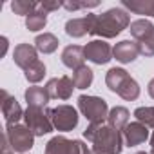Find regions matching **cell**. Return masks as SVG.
I'll return each mask as SVG.
<instances>
[{"instance_id":"cell-1","label":"cell","mask_w":154,"mask_h":154,"mask_svg":"<svg viewBox=\"0 0 154 154\" xmlns=\"http://www.w3.org/2000/svg\"><path fill=\"white\" fill-rule=\"evenodd\" d=\"M84 138L93 143V154H120L125 145L122 131H116L107 123H89L84 131Z\"/></svg>"},{"instance_id":"cell-2","label":"cell","mask_w":154,"mask_h":154,"mask_svg":"<svg viewBox=\"0 0 154 154\" xmlns=\"http://www.w3.org/2000/svg\"><path fill=\"white\" fill-rule=\"evenodd\" d=\"M89 18H91V33L89 35L100 36V40L114 38L131 26L129 11H125L123 8H111V9L103 11L102 15L89 13Z\"/></svg>"},{"instance_id":"cell-3","label":"cell","mask_w":154,"mask_h":154,"mask_svg":"<svg viewBox=\"0 0 154 154\" xmlns=\"http://www.w3.org/2000/svg\"><path fill=\"white\" fill-rule=\"evenodd\" d=\"M78 111L82 112V116H85V120L89 123H103V122H107L111 109L103 98L82 94V96H78Z\"/></svg>"},{"instance_id":"cell-4","label":"cell","mask_w":154,"mask_h":154,"mask_svg":"<svg viewBox=\"0 0 154 154\" xmlns=\"http://www.w3.org/2000/svg\"><path fill=\"white\" fill-rule=\"evenodd\" d=\"M6 136L13 147L15 152L18 154H26L33 149L35 145V134L29 131V127L24 123H13V125H6Z\"/></svg>"},{"instance_id":"cell-5","label":"cell","mask_w":154,"mask_h":154,"mask_svg":"<svg viewBox=\"0 0 154 154\" xmlns=\"http://www.w3.org/2000/svg\"><path fill=\"white\" fill-rule=\"evenodd\" d=\"M24 123L29 127V131L35 136L49 134L54 129V125L51 122V116H49V107H45V109L27 107L26 112H24Z\"/></svg>"},{"instance_id":"cell-6","label":"cell","mask_w":154,"mask_h":154,"mask_svg":"<svg viewBox=\"0 0 154 154\" xmlns=\"http://www.w3.org/2000/svg\"><path fill=\"white\" fill-rule=\"evenodd\" d=\"M49 116H51V122H53L54 129L60 131V132H69V131L76 129L78 127V120H80L78 111L72 105H67V103L49 109Z\"/></svg>"},{"instance_id":"cell-7","label":"cell","mask_w":154,"mask_h":154,"mask_svg":"<svg viewBox=\"0 0 154 154\" xmlns=\"http://www.w3.org/2000/svg\"><path fill=\"white\" fill-rule=\"evenodd\" d=\"M84 51H85V60L96 65H103L112 60V47L105 40H91L84 47Z\"/></svg>"},{"instance_id":"cell-8","label":"cell","mask_w":154,"mask_h":154,"mask_svg":"<svg viewBox=\"0 0 154 154\" xmlns=\"http://www.w3.org/2000/svg\"><path fill=\"white\" fill-rule=\"evenodd\" d=\"M45 89L49 93L51 98L54 100H69L72 96V91L76 89L74 82H72V76H58V78H51L45 84Z\"/></svg>"},{"instance_id":"cell-9","label":"cell","mask_w":154,"mask_h":154,"mask_svg":"<svg viewBox=\"0 0 154 154\" xmlns=\"http://www.w3.org/2000/svg\"><path fill=\"white\" fill-rule=\"evenodd\" d=\"M123 143L127 147H138L141 143H145L149 138H150V132H149V127H145L143 123L140 122H131L123 131Z\"/></svg>"},{"instance_id":"cell-10","label":"cell","mask_w":154,"mask_h":154,"mask_svg":"<svg viewBox=\"0 0 154 154\" xmlns=\"http://www.w3.org/2000/svg\"><path fill=\"white\" fill-rule=\"evenodd\" d=\"M24 112L26 111H22L17 98L11 96L8 91H2V114L6 118V125L20 123V120H24Z\"/></svg>"},{"instance_id":"cell-11","label":"cell","mask_w":154,"mask_h":154,"mask_svg":"<svg viewBox=\"0 0 154 154\" xmlns=\"http://www.w3.org/2000/svg\"><path fill=\"white\" fill-rule=\"evenodd\" d=\"M140 56V44L136 40H122L112 47V58L120 63H132Z\"/></svg>"},{"instance_id":"cell-12","label":"cell","mask_w":154,"mask_h":154,"mask_svg":"<svg viewBox=\"0 0 154 154\" xmlns=\"http://www.w3.org/2000/svg\"><path fill=\"white\" fill-rule=\"evenodd\" d=\"M13 60H15V63L20 69L26 71L29 65H33L40 58H38V51H36L35 45H31V44H18L15 47V51H13Z\"/></svg>"},{"instance_id":"cell-13","label":"cell","mask_w":154,"mask_h":154,"mask_svg":"<svg viewBox=\"0 0 154 154\" xmlns=\"http://www.w3.org/2000/svg\"><path fill=\"white\" fill-rule=\"evenodd\" d=\"M60 60L65 67L76 71V69H80L84 67V62H85V51L84 47L80 45H65L62 54H60Z\"/></svg>"},{"instance_id":"cell-14","label":"cell","mask_w":154,"mask_h":154,"mask_svg":"<svg viewBox=\"0 0 154 154\" xmlns=\"http://www.w3.org/2000/svg\"><path fill=\"white\" fill-rule=\"evenodd\" d=\"M24 98L27 102V107H38V109H45L51 96L47 93L45 87H40V85H31L26 89L24 93Z\"/></svg>"},{"instance_id":"cell-15","label":"cell","mask_w":154,"mask_h":154,"mask_svg":"<svg viewBox=\"0 0 154 154\" xmlns=\"http://www.w3.org/2000/svg\"><path fill=\"white\" fill-rule=\"evenodd\" d=\"M44 154H74V140H69L62 134L53 136L47 141Z\"/></svg>"},{"instance_id":"cell-16","label":"cell","mask_w":154,"mask_h":154,"mask_svg":"<svg viewBox=\"0 0 154 154\" xmlns=\"http://www.w3.org/2000/svg\"><path fill=\"white\" fill-rule=\"evenodd\" d=\"M65 33L71 38H82L85 35L91 33V18L89 15L82 17V18H71L65 22Z\"/></svg>"},{"instance_id":"cell-17","label":"cell","mask_w":154,"mask_h":154,"mask_svg":"<svg viewBox=\"0 0 154 154\" xmlns=\"http://www.w3.org/2000/svg\"><path fill=\"white\" fill-rule=\"evenodd\" d=\"M122 8L134 15H145L154 18V0H122Z\"/></svg>"},{"instance_id":"cell-18","label":"cell","mask_w":154,"mask_h":154,"mask_svg":"<svg viewBox=\"0 0 154 154\" xmlns=\"http://www.w3.org/2000/svg\"><path fill=\"white\" fill-rule=\"evenodd\" d=\"M129 31H131V36L136 42H143L154 33V24L150 20H147V18H138V20L131 22Z\"/></svg>"},{"instance_id":"cell-19","label":"cell","mask_w":154,"mask_h":154,"mask_svg":"<svg viewBox=\"0 0 154 154\" xmlns=\"http://www.w3.org/2000/svg\"><path fill=\"white\" fill-rule=\"evenodd\" d=\"M129 109L122 107V105H116L109 111V116H107V125L116 129V131H123L127 125H129Z\"/></svg>"},{"instance_id":"cell-20","label":"cell","mask_w":154,"mask_h":154,"mask_svg":"<svg viewBox=\"0 0 154 154\" xmlns=\"http://www.w3.org/2000/svg\"><path fill=\"white\" fill-rule=\"evenodd\" d=\"M129 76H131V74H129L123 67H112V69H109L107 74H105V85H107V89H109L111 93H118L120 85L129 78Z\"/></svg>"},{"instance_id":"cell-21","label":"cell","mask_w":154,"mask_h":154,"mask_svg":"<svg viewBox=\"0 0 154 154\" xmlns=\"http://www.w3.org/2000/svg\"><path fill=\"white\" fill-rule=\"evenodd\" d=\"M58 45H60V40H58L56 35H53V33H44V35H38V36L35 38V47H36V51L42 53V54H51V53H54V51L58 49Z\"/></svg>"},{"instance_id":"cell-22","label":"cell","mask_w":154,"mask_h":154,"mask_svg":"<svg viewBox=\"0 0 154 154\" xmlns=\"http://www.w3.org/2000/svg\"><path fill=\"white\" fill-rule=\"evenodd\" d=\"M140 93H141V89H140V85H138V82L132 78V76H129V78L120 85V89H118V96L120 98H123V100H127V102H134V100H138L140 98Z\"/></svg>"},{"instance_id":"cell-23","label":"cell","mask_w":154,"mask_h":154,"mask_svg":"<svg viewBox=\"0 0 154 154\" xmlns=\"http://www.w3.org/2000/svg\"><path fill=\"white\" fill-rule=\"evenodd\" d=\"M93 80H94V72L87 65L72 71V82H74L76 89H87V87H91Z\"/></svg>"},{"instance_id":"cell-24","label":"cell","mask_w":154,"mask_h":154,"mask_svg":"<svg viewBox=\"0 0 154 154\" xmlns=\"http://www.w3.org/2000/svg\"><path fill=\"white\" fill-rule=\"evenodd\" d=\"M40 6V4H38ZM47 24V13L42 11L40 8L36 11H33L29 17H26V27L31 31V33H36V31H42Z\"/></svg>"},{"instance_id":"cell-25","label":"cell","mask_w":154,"mask_h":154,"mask_svg":"<svg viewBox=\"0 0 154 154\" xmlns=\"http://www.w3.org/2000/svg\"><path fill=\"white\" fill-rule=\"evenodd\" d=\"M24 76H26V80L29 84H38L44 80V76H45V63L42 60H36L33 65H29L26 71H24Z\"/></svg>"},{"instance_id":"cell-26","label":"cell","mask_w":154,"mask_h":154,"mask_svg":"<svg viewBox=\"0 0 154 154\" xmlns=\"http://www.w3.org/2000/svg\"><path fill=\"white\" fill-rule=\"evenodd\" d=\"M38 4L40 2H35V0H13V2H11V9H13L15 15L29 17L33 11L38 9Z\"/></svg>"},{"instance_id":"cell-27","label":"cell","mask_w":154,"mask_h":154,"mask_svg":"<svg viewBox=\"0 0 154 154\" xmlns=\"http://www.w3.org/2000/svg\"><path fill=\"white\" fill-rule=\"evenodd\" d=\"M134 118H136V122L143 123L145 127L154 129V107H138L134 111Z\"/></svg>"},{"instance_id":"cell-28","label":"cell","mask_w":154,"mask_h":154,"mask_svg":"<svg viewBox=\"0 0 154 154\" xmlns=\"http://www.w3.org/2000/svg\"><path fill=\"white\" fill-rule=\"evenodd\" d=\"M100 6L98 0H91V2H62V8L67 11H78V9H89V8H96Z\"/></svg>"},{"instance_id":"cell-29","label":"cell","mask_w":154,"mask_h":154,"mask_svg":"<svg viewBox=\"0 0 154 154\" xmlns=\"http://www.w3.org/2000/svg\"><path fill=\"white\" fill-rule=\"evenodd\" d=\"M138 44H140V54H143V56H154V33L147 40L138 42Z\"/></svg>"},{"instance_id":"cell-30","label":"cell","mask_w":154,"mask_h":154,"mask_svg":"<svg viewBox=\"0 0 154 154\" xmlns=\"http://www.w3.org/2000/svg\"><path fill=\"white\" fill-rule=\"evenodd\" d=\"M38 8L49 15V13H53V11L60 9V8H62V2H58V0H44V2H40V6H38Z\"/></svg>"},{"instance_id":"cell-31","label":"cell","mask_w":154,"mask_h":154,"mask_svg":"<svg viewBox=\"0 0 154 154\" xmlns=\"http://www.w3.org/2000/svg\"><path fill=\"white\" fill-rule=\"evenodd\" d=\"M2 154H15V150H13V147H11L9 140H8L6 132L2 134Z\"/></svg>"},{"instance_id":"cell-32","label":"cell","mask_w":154,"mask_h":154,"mask_svg":"<svg viewBox=\"0 0 154 154\" xmlns=\"http://www.w3.org/2000/svg\"><path fill=\"white\" fill-rule=\"evenodd\" d=\"M147 93H149V96L154 100V78L149 82V85H147Z\"/></svg>"},{"instance_id":"cell-33","label":"cell","mask_w":154,"mask_h":154,"mask_svg":"<svg viewBox=\"0 0 154 154\" xmlns=\"http://www.w3.org/2000/svg\"><path fill=\"white\" fill-rule=\"evenodd\" d=\"M8 51V36H2V53H0V56H4Z\"/></svg>"},{"instance_id":"cell-34","label":"cell","mask_w":154,"mask_h":154,"mask_svg":"<svg viewBox=\"0 0 154 154\" xmlns=\"http://www.w3.org/2000/svg\"><path fill=\"white\" fill-rule=\"evenodd\" d=\"M149 154H154V131H152V134H150V152Z\"/></svg>"},{"instance_id":"cell-35","label":"cell","mask_w":154,"mask_h":154,"mask_svg":"<svg viewBox=\"0 0 154 154\" xmlns=\"http://www.w3.org/2000/svg\"><path fill=\"white\" fill-rule=\"evenodd\" d=\"M134 154H149V152H145V150H138V152H134Z\"/></svg>"},{"instance_id":"cell-36","label":"cell","mask_w":154,"mask_h":154,"mask_svg":"<svg viewBox=\"0 0 154 154\" xmlns=\"http://www.w3.org/2000/svg\"><path fill=\"white\" fill-rule=\"evenodd\" d=\"M26 154H27V152H26Z\"/></svg>"}]
</instances>
